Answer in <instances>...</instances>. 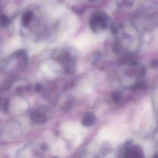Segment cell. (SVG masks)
<instances>
[{
    "label": "cell",
    "mask_w": 158,
    "mask_h": 158,
    "mask_svg": "<svg viewBox=\"0 0 158 158\" xmlns=\"http://www.w3.org/2000/svg\"><path fill=\"white\" fill-rule=\"evenodd\" d=\"M96 121V117L91 112H88L85 114L81 119V123L85 127H89L94 124Z\"/></svg>",
    "instance_id": "cell-1"
},
{
    "label": "cell",
    "mask_w": 158,
    "mask_h": 158,
    "mask_svg": "<svg viewBox=\"0 0 158 158\" xmlns=\"http://www.w3.org/2000/svg\"><path fill=\"white\" fill-rule=\"evenodd\" d=\"M30 117L34 122L38 123H43L46 120V116L44 114L38 111L33 112L31 114Z\"/></svg>",
    "instance_id": "cell-2"
},
{
    "label": "cell",
    "mask_w": 158,
    "mask_h": 158,
    "mask_svg": "<svg viewBox=\"0 0 158 158\" xmlns=\"http://www.w3.org/2000/svg\"><path fill=\"white\" fill-rule=\"evenodd\" d=\"M141 148H137L136 146H133L131 148L127 149V157H141Z\"/></svg>",
    "instance_id": "cell-3"
},
{
    "label": "cell",
    "mask_w": 158,
    "mask_h": 158,
    "mask_svg": "<svg viewBox=\"0 0 158 158\" xmlns=\"http://www.w3.org/2000/svg\"><path fill=\"white\" fill-rule=\"evenodd\" d=\"M32 15L33 14L31 11H27L23 14L22 17V22L24 26H27L28 25L30 21L32 18Z\"/></svg>",
    "instance_id": "cell-4"
},
{
    "label": "cell",
    "mask_w": 158,
    "mask_h": 158,
    "mask_svg": "<svg viewBox=\"0 0 158 158\" xmlns=\"http://www.w3.org/2000/svg\"><path fill=\"white\" fill-rule=\"evenodd\" d=\"M122 98V93L120 91H114L111 94V98L115 103L119 102Z\"/></svg>",
    "instance_id": "cell-5"
},
{
    "label": "cell",
    "mask_w": 158,
    "mask_h": 158,
    "mask_svg": "<svg viewBox=\"0 0 158 158\" xmlns=\"http://www.w3.org/2000/svg\"><path fill=\"white\" fill-rule=\"evenodd\" d=\"M10 22L9 19L6 15H2L0 18V25L2 27L7 26Z\"/></svg>",
    "instance_id": "cell-6"
},
{
    "label": "cell",
    "mask_w": 158,
    "mask_h": 158,
    "mask_svg": "<svg viewBox=\"0 0 158 158\" xmlns=\"http://www.w3.org/2000/svg\"><path fill=\"white\" fill-rule=\"evenodd\" d=\"M41 89H42V85L41 84L38 83L35 85V91L36 92H40L41 91Z\"/></svg>",
    "instance_id": "cell-7"
},
{
    "label": "cell",
    "mask_w": 158,
    "mask_h": 158,
    "mask_svg": "<svg viewBox=\"0 0 158 158\" xmlns=\"http://www.w3.org/2000/svg\"><path fill=\"white\" fill-rule=\"evenodd\" d=\"M151 65L152 66V67L155 68V67H157L158 66V60H154V61L152 62V64Z\"/></svg>",
    "instance_id": "cell-8"
}]
</instances>
